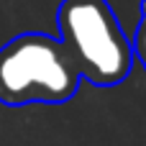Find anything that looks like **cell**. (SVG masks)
Masks as SVG:
<instances>
[{
  "label": "cell",
  "instance_id": "cell-3",
  "mask_svg": "<svg viewBox=\"0 0 146 146\" xmlns=\"http://www.w3.org/2000/svg\"><path fill=\"white\" fill-rule=\"evenodd\" d=\"M133 54L136 59L141 62L146 72V0H141V15H139V23H136V31H133Z\"/></svg>",
  "mask_w": 146,
  "mask_h": 146
},
{
  "label": "cell",
  "instance_id": "cell-1",
  "mask_svg": "<svg viewBox=\"0 0 146 146\" xmlns=\"http://www.w3.org/2000/svg\"><path fill=\"white\" fill-rule=\"evenodd\" d=\"M56 26L74 67L90 85L115 87L131 74L136 62L133 41L108 0H62Z\"/></svg>",
  "mask_w": 146,
  "mask_h": 146
},
{
  "label": "cell",
  "instance_id": "cell-2",
  "mask_svg": "<svg viewBox=\"0 0 146 146\" xmlns=\"http://www.w3.org/2000/svg\"><path fill=\"white\" fill-rule=\"evenodd\" d=\"M80 69L56 36L26 31L0 46V103L8 108L67 103L80 90Z\"/></svg>",
  "mask_w": 146,
  "mask_h": 146
}]
</instances>
